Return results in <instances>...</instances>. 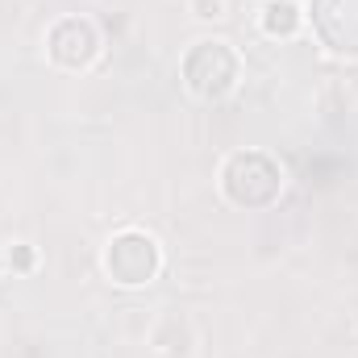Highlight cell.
<instances>
[{
	"label": "cell",
	"mask_w": 358,
	"mask_h": 358,
	"mask_svg": "<svg viewBox=\"0 0 358 358\" xmlns=\"http://www.w3.org/2000/svg\"><path fill=\"white\" fill-rule=\"evenodd\" d=\"M108 271L121 279V283H142L150 271H155V246L138 234L121 238L113 250H108Z\"/></svg>",
	"instance_id": "6da1fadb"
},
{
	"label": "cell",
	"mask_w": 358,
	"mask_h": 358,
	"mask_svg": "<svg viewBox=\"0 0 358 358\" xmlns=\"http://www.w3.org/2000/svg\"><path fill=\"white\" fill-rule=\"evenodd\" d=\"M292 25H296V8L292 4H271L267 29H292Z\"/></svg>",
	"instance_id": "7a4b0ae2"
}]
</instances>
